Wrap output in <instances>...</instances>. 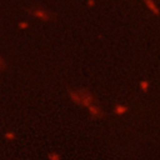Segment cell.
<instances>
[{
  "instance_id": "7a4b0ae2",
  "label": "cell",
  "mask_w": 160,
  "mask_h": 160,
  "mask_svg": "<svg viewBox=\"0 0 160 160\" xmlns=\"http://www.w3.org/2000/svg\"><path fill=\"white\" fill-rule=\"evenodd\" d=\"M31 12H32L34 16H36V18L44 20V21H48V20H50L52 18V14L49 12L48 10H44V9H32Z\"/></svg>"
},
{
  "instance_id": "6da1fadb",
  "label": "cell",
  "mask_w": 160,
  "mask_h": 160,
  "mask_svg": "<svg viewBox=\"0 0 160 160\" xmlns=\"http://www.w3.org/2000/svg\"><path fill=\"white\" fill-rule=\"evenodd\" d=\"M79 94H80V99H81V106L88 108V106H90L91 104L95 102L94 96H92V94L89 90H86V89H79Z\"/></svg>"
},
{
  "instance_id": "5b68a950",
  "label": "cell",
  "mask_w": 160,
  "mask_h": 160,
  "mask_svg": "<svg viewBox=\"0 0 160 160\" xmlns=\"http://www.w3.org/2000/svg\"><path fill=\"white\" fill-rule=\"evenodd\" d=\"M144 1H145V4L148 5V8H149V9H150V10H151V11H152L154 14H156V15L159 14L158 6H156V5H155V4L152 2V0H144Z\"/></svg>"
},
{
  "instance_id": "3957f363",
  "label": "cell",
  "mask_w": 160,
  "mask_h": 160,
  "mask_svg": "<svg viewBox=\"0 0 160 160\" xmlns=\"http://www.w3.org/2000/svg\"><path fill=\"white\" fill-rule=\"evenodd\" d=\"M88 110H89V114H90L92 118H95V119H99V118H102V116H104L102 109H101L99 105H96L95 102L91 104L90 106H88Z\"/></svg>"
},
{
  "instance_id": "52a82bcc",
  "label": "cell",
  "mask_w": 160,
  "mask_h": 160,
  "mask_svg": "<svg viewBox=\"0 0 160 160\" xmlns=\"http://www.w3.org/2000/svg\"><path fill=\"white\" fill-rule=\"evenodd\" d=\"M48 159H49V160H61V156H60L58 152L51 151V152L48 154Z\"/></svg>"
},
{
  "instance_id": "8992f818",
  "label": "cell",
  "mask_w": 160,
  "mask_h": 160,
  "mask_svg": "<svg viewBox=\"0 0 160 160\" xmlns=\"http://www.w3.org/2000/svg\"><path fill=\"white\" fill-rule=\"evenodd\" d=\"M149 88H150V84H149L148 80H142V81H140V89H141L144 92H146V91L149 90Z\"/></svg>"
},
{
  "instance_id": "9c48e42d",
  "label": "cell",
  "mask_w": 160,
  "mask_h": 160,
  "mask_svg": "<svg viewBox=\"0 0 160 160\" xmlns=\"http://www.w3.org/2000/svg\"><path fill=\"white\" fill-rule=\"evenodd\" d=\"M4 68H5V64H4V60H2L1 56H0V71H2Z\"/></svg>"
},
{
  "instance_id": "ba28073f",
  "label": "cell",
  "mask_w": 160,
  "mask_h": 160,
  "mask_svg": "<svg viewBox=\"0 0 160 160\" xmlns=\"http://www.w3.org/2000/svg\"><path fill=\"white\" fill-rule=\"evenodd\" d=\"M5 139L6 140H10V141H12V140H15V138H16V135H15V132H12V131H8V132H5Z\"/></svg>"
},
{
  "instance_id": "277c9868",
  "label": "cell",
  "mask_w": 160,
  "mask_h": 160,
  "mask_svg": "<svg viewBox=\"0 0 160 160\" xmlns=\"http://www.w3.org/2000/svg\"><path fill=\"white\" fill-rule=\"evenodd\" d=\"M128 111H129V108H128L126 105H122V104H118V105H115V108H114V112H115L116 115H119V116L126 114Z\"/></svg>"
}]
</instances>
